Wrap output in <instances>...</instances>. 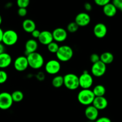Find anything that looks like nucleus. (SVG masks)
Here are the masks:
<instances>
[{
	"label": "nucleus",
	"mask_w": 122,
	"mask_h": 122,
	"mask_svg": "<svg viewBox=\"0 0 122 122\" xmlns=\"http://www.w3.org/2000/svg\"><path fill=\"white\" fill-rule=\"evenodd\" d=\"M95 97L92 91L90 89H82L79 92L77 98L80 104L88 106L92 105Z\"/></svg>",
	"instance_id": "nucleus-1"
},
{
	"label": "nucleus",
	"mask_w": 122,
	"mask_h": 122,
	"mask_svg": "<svg viewBox=\"0 0 122 122\" xmlns=\"http://www.w3.org/2000/svg\"><path fill=\"white\" fill-rule=\"evenodd\" d=\"M28 61L29 67L33 69H39L44 66V58L40 53L33 52L26 56Z\"/></svg>",
	"instance_id": "nucleus-2"
},
{
	"label": "nucleus",
	"mask_w": 122,
	"mask_h": 122,
	"mask_svg": "<svg viewBox=\"0 0 122 122\" xmlns=\"http://www.w3.org/2000/svg\"><path fill=\"white\" fill-rule=\"evenodd\" d=\"M56 54L59 61L67 62L72 58L73 56V50L72 48L69 45H61L60 46Z\"/></svg>",
	"instance_id": "nucleus-3"
},
{
	"label": "nucleus",
	"mask_w": 122,
	"mask_h": 122,
	"mask_svg": "<svg viewBox=\"0 0 122 122\" xmlns=\"http://www.w3.org/2000/svg\"><path fill=\"white\" fill-rule=\"evenodd\" d=\"M64 85L69 90H76L79 87V76L74 73H67L63 76Z\"/></svg>",
	"instance_id": "nucleus-4"
},
{
	"label": "nucleus",
	"mask_w": 122,
	"mask_h": 122,
	"mask_svg": "<svg viewBox=\"0 0 122 122\" xmlns=\"http://www.w3.org/2000/svg\"><path fill=\"white\" fill-rule=\"evenodd\" d=\"M19 35L14 30L9 29L4 32L2 42L7 46H13L18 41Z\"/></svg>",
	"instance_id": "nucleus-5"
},
{
	"label": "nucleus",
	"mask_w": 122,
	"mask_h": 122,
	"mask_svg": "<svg viewBox=\"0 0 122 122\" xmlns=\"http://www.w3.org/2000/svg\"><path fill=\"white\" fill-rule=\"evenodd\" d=\"M79 86L82 89H90L94 83L93 76L87 70H85L79 76Z\"/></svg>",
	"instance_id": "nucleus-6"
},
{
	"label": "nucleus",
	"mask_w": 122,
	"mask_h": 122,
	"mask_svg": "<svg viewBox=\"0 0 122 122\" xmlns=\"http://www.w3.org/2000/svg\"><path fill=\"white\" fill-rule=\"evenodd\" d=\"M11 95L7 92L0 93V109L7 110L10 108L13 104Z\"/></svg>",
	"instance_id": "nucleus-7"
},
{
	"label": "nucleus",
	"mask_w": 122,
	"mask_h": 122,
	"mask_svg": "<svg viewBox=\"0 0 122 122\" xmlns=\"http://www.w3.org/2000/svg\"><path fill=\"white\" fill-rule=\"evenodd\" d=\"M45 70L50 75H57L61 70L60 62L58 60L54 59L48 61L45 65Z\"/></svg>",
	"instance_id": "nucleus-8"
},
{
	"label": "nucleus",
	"mask_w": 122,
	"mask_h": 122,
	"mask_svg": "<svg viewBox=\"0 0 122 122\" xmlns=\"http://www.w3.org/2000/svg\"><path fill=\"white\" fill-rule=\"evenodd\" d=\"M107 70V65L101 61L92 64L91 67V73L92 76L96 77H102L106 73Z\"/></svg>",
	"instance_id": "nucleus-9"
},
{
	"label": "nucleus",
	"mask_w": 122,
	"mask_h": 122,
	"mask_svg": "<svg viewBox=\"0 0 122 122\" xmlns=\"http://www.w3.org/2000/svg\"><path fill=\"white\" fill-rule=\"evenodd\" d=\"M53 39L56 42H62L67 38V31L63 27L56 28L52 32Z\"/></svg>",
	"instance_id": "nucleus-10"
},
{
	"label": "nucleus",
	"mask_w": 122,
	"mask_h": 122,
	"mask_svg": "<svg viewBox=\"0 0 122 122\" xmlns=\"http://www.w3.org/2000/svg\"><path fill=\"white\" fill-rule=\"evenodd\" d=\"M14 69L18 71H24L29 67L28 61L26 56H19L17 57L14 61Z\"/></svg>",
	"instance_id": "nucleus-11"
},
{
	"label": "nucleus",
	"mask_w": 122,
	"mask_h": 122,
	"mask_svg": "<svg viewBox=\"0 0 122 122\" xmlns=\"http://www.w3.org/2000/svg\"><path fill=\"white\" fill-rule=\"evenodd\" d=\"M91 16L89 14L85 12H82L76 15L75 19V22L79 27H85L88 26L91 22Z\"/></svg>",
	"instance_id": "nucleus-12"
},
{
	"label": "nucleus",
	"mask_w": 122,
	"mask_h": 122,
	"mask_svg": "<svg viewBox=\"0 0 122 122\" xmlns=\"http://www.w3.org/2000/svg\"><path fill=\"white\" fill-rule=\"evenodd\" d=\"M93 32L95 37L98 39H102L107 35V27L105 24L102 23H98L94 26Z\"/></svg>",
	"instance_id": "nucleus-13"
},
{
	"label": "nucleus",
	"mask_w": 122,
	"mask_h": 122,
	"mask_svg": "<svg viewBox=\"0 0 122 122\" xmlns=\"http://www.w3.org/2000/svg\"><path fill=\"white\" fill-rule=\"evenodd\" d=\"M85 115L90 121H95L98 118L99 111L92 105L86 106L85 110Z\"/></svg>",
	"instance_id": "nucleus-14"
},
{
	"label": "nucleus",
	"mask_w": 122,
	"mask_h": 122,
	"mask_svg": "<svg viewBox=\"0 0 122 122\" xmlns=\"http://www.w3.org/2000/svg\"><path fill=\"white\" fill-rule=\"evenodd\" d=\"M40 44L44 45H48L54 41L52 32L48 30H43L41 32L40 35L38 39Z\"/></svg>",
	"instance_id": "nucleus-15"
},
{
	"label": "nucleus",
	"mask_w": 122,
	"mask_h": 122,
	"mask_svg": "<svg viewBox=\"0 0 122 122\" xmlns=\"http://www.w3.org/2000/svg\"><path fill=\"white\" fill-rule=\"evenodd\" d=\"M108 101L104 96L95 97L94 101L92 104V105L94 106L98 111L106 109L108 106Z\"/></svg>",
	"instance_id": "nucleus-16"
},
{
	"label": "nucleus",
	"mask_w": 122,
	"mask_h": 122,
	"mask_svg": "<svg viewBox=\"0 0 122 122\" xmlns=\"http://www.w3.org/2000/svg\"><path fill=\"white\" fill-rule=\"evenodd\" d=\"M38 48V43L35 39H30L25 43V54L26 56L33 52H36Z\"/></svg>",
	"instance_id": "nucleus-17"
},
{
	"label": "nucleus",
	"mask_w": 122,
	"mask_h": 122,
	"mask_svg": "<svg viewBox=\"0 0 122 122\" xmlns=\"http://www.w3.org/2000/svg\"><path fill=\"white\" fill-rule=\"evenodd\" d=\"M12 62V58L9 54L7 52L0 54V69H5L10 66Z\"/></svg>",
	"instance_id": "nucleus-18"
},
{
	"label": "nucleus",
	"mask_w": 122,
	"mask_h": 122,
	"mask_svg": "<svg viewBox=\"0 0 122 122\" xmlns=\"http://www.w3.org/2000/svg\"><path fill=\"white\" fill-rule=\"evenodd\" d=\"M103 7V13L105 15L108 17H113L114 15L116 14L117 11V9L116 8L115 6L113 5V3L107 4V5H104Z\"/></svg>",
	"instance_id": "nucleus-19"
},
{
	"label": "nucleus",
	"mask_w": 122,
	"mask_h": 122,
	"mask_svg": "<svg viewBox=\"0 0 122 122\" xmlns=\"http://www.w3.org/2000/svg\"><path fill=\"white\" fill-rule=\"evenodd\" d=\"M36 24L32 19H25L22 23V27L24 30L27 33H32L35 29H36Z\"/></svg>",
	"instance_id": "nucleus-20"
},
{
	"label": "nucleus",
	"mask_w": 122,
	"mask_h": 122,
	"mask_svg": "<svg viewBox=\"0 0 122 122\" xmlns=\"http://www.w3.org/2000/svg\"><path fill=\"white\" fill-rule=\"evenodd\" d=\"M100 61L106 65L112 63L114 61V56L110 52H104L100 56Z\"/></svg>",
	"instance_id": "nucleus-21"
},
{
	"label": "nucleus",
	"mask_w": 122,
	"mask_h": 122,
	"mask_svg": "<svg viewBox=\"0 0 122 122\" xmlns=\"http://www.w3.org/2000/svg\"><path fill=\"white\" fill-rule=\"evenodd\" d=\"M92 91L95 97H104L106 92V88L102 85H97L94 87V89Z\"/></svg>",
	"instance_id": "nucleus-22"
},
{
	"label": "nucleus",
	"mask_w": 122,
	"mask_h": 122,
	"mask_svg": "<svg viewBox=\"0 0 122 122\" xmlns=\"http://www.w3.org/2000/svg\"><path fill=\"white\" fill-rule=\"evenodd\" d=\"M52 85L56 88H61L64 85V79L63 76L60 75H57L54 76L52 80Z\"/></svg>",
	"instance_id": "nucleus-23"
},
{
	"label": "nucleus",
	"mask_w": 122,
	"mask_h": 122,
	"mask_svg": "<svg viewBox=\"0 0 122 122\" xmlns=\"http://www.w3.org/2000/svg\"><path fill=\"white\" fill-rule=\"evenodd\" d=\"M11 97L12 99H13V102H20L21 101H23L24 98V94L21 91H15L12 94H11Z\"/></svg>",
	"instance_id": "nucleus-24"
},
{
	"label": "nucleus",
	"mask_w": 122,
	"mask_h": 122,
	"mask_svg": "<svg viewBox=\"0 0 122 122\" xmlns=\"http://www.w3.org/2000/svg\"><path fill=\"white\" fill-rule=\"evenodd\" d=\"M59 47L60 46L58 45V44H57V42H56L55 41L52 42H51L50 44H49L48 45H47V49L48 50V51L52 54L57 53Z\"/></svg>",
	"instance_id": "nucleus-25"
},
{
	"label": "nucleus",
	"mask_w": 122,
	"mask_h": 122,
	"mask_svg": "<svg viewBox=\"0 0 122 122\" xmlns=\"http://www.w3.org/2000/svg\"><path fill=\"white\" fill-rule=\"evenodd\" d=\"M79 26L75 22V21H71V22L69 23L68 24L67 26V32L69 33H73L77 32L79 29Z\"/></svg>",
	"instance_id": "nucleus-26"
},
{
	"label": "nucleus",
	"mask_w": 122,
	"mask_h": 122,
	"mask_svg": "<svg viewBox=\"0 0 122 122\" xmlns=\"http://www.w3.org/2000/svg\"><path fill=\"white\" fill-rule=\"evenodd\" d=\"M16 3L19 8H27L30 4V0H17Z\"/></svg>",
	"instance_id": "nucleus-27"
},
{
	"label": "nucleus",
	"mask_w": 122,
	"mask_h": 122,
	"mask_svg": "<svg viewBox=\"0 0 122 122\" xmlns=\"http://www.w3.org/2000/svg\"><path fill=\"white\" fill-rule=\"evenodd\" d=\"M7 79H8V75L7 72L2 70H0V84H3L6 82Z\"/></svg>",
	"instance_id": "nucleus-28"
},
{
	"label": "nucleus",
	"mask_w": 122,
	"mask_h": 122,
	"mask_svg": "<svg viewBox=\"0 0 122 122\" xmlns=\"http://www.w3.org/2000/svg\"><path fill=\"white\" fill-rule=\"evenodd\" d=\"M90 61L92 64L97 63L100 60V57L98 54L93 53L90 56Z\"/></svg>",
	"instance_id": "nucleus-29"
},
{
	"label": "nucleus",
	"mask_w": 122,
	"mask_h": 122,
	"mask_svg": "<svg viewBox=\"0 0 122 122\" xmlns=\"http://www.w3.org/2000/svg\"><path fill=\"white\" fill-rule=\"evenodd\" d=\"M111 0H94V2L97 5L104 7V5H107V4L110 2Z\"/></svg>",
	"instance_id": "nucleus-30"
},
{
	"label": "nucleus",
	"mask_w": 122,
	"mask_h": 122,
	"mask_svg": "<svg viewBox=\"0 0 122 122\" xmlns=\"http://www.w3.org/2000/svg\"><path fill=\"white\" fill-rule=\"evenodd\" d=\"M27 8H19L17 10V14L20 17H23L27 15Z\"/></svg>",
	"instance_id": "nucleus-31"
},
{
	"label": "nucleus",
	"mask_w": 122,
	"mask_h": 122,
	"mask_svg": "<svg viewBox=\"0 0 122 122\" xmlns=\"http://www.w3.org/2000/svg\"><path fill=\"white\" fill-rule=\"evenodd\" d=\"M112 3L117 9L120 10L122 12V0H114V1H113Z\"/></svg>",
	"instance_id": "nucleus-32"
},
{
	"label": "nucleus",
	"mask_w": 122,
	"mask_h": 122,
	"mask_svg": "<svg viewBox=\"0 0 122 122\" xmlns=\"http://www.w3.org/2000/svg\"><path fill=\"white\" fill-rule=\"evenodd\" d=\"M40 33H41V31H39V30L36 29H35L31 33V35H32V36L33 37V39H38L39 35H40Z\"/></svg>",
	"instance_id": "nucleus-33"
},
{
	"label": "nucleus",
	"mask_w": 122,
	"mask_h": 122,
	"mask_svg": "<svg viewBox=\"0 0 122 122\" xmlns=\"http://www.w3.org/2000/svg\"><path fill=\"white\" fill-rule=\"evenodd\" d=\"M95 122H112V120L107 117H101L98 118Z\"/></svg>",
	"instance_id": "nucleus-34"
},
{
	"label": "nucleus",
	"mask_w": 122,
	"mask_h": 122,
	"mask_svg": "<svg viewBox=\"0 0 122 122\" xmlns=\"http://www.w3.org/2000/svg\"><path fill=\"white\" fill-rule=\"evenodd\" d=\"M84 8L87 11H90L92 9V6L91 4L89 2H85L84 4Z\"/></svg>",
	"instance_id": "nucleus-35"
},
{
	"label": "nucleus",
	"mask_w": 122,
	"mask_h": 122,
	"mask_svg": "<svg viewBox=\"0 0 122 122\" xmlns=\"http://www.w3.org/2000/svg\"><path fill=\"white\" fill-rule=\"evenodd\" d=\"M5 52V46L2 43L0 42V54Z\"/></svg>",
	"instance_id": "nucleus-36"
},
{
	"label": "nucleus",
	"mask_w": 122,
	"mask_h": 122,
	"mask_svg": "<svg viewBox=\"0 0 122 122\" xmlns=\"http://www.w3.org/2000/svg\"><path fill=\"white\" fill-rule=\"evenodd\" d=\"M4 31L2 30V29L0 27V42H2V36H3Z\"/></svg>",
	"instance_id": "nucleus-37"
},
{
	"label": "nucleus",
	"mask_w": 122,
	"mask_h": 122,
	"mask_svg": "<svg viewBox=\"0 0 122 122\" xmlns=\"http://www.w3.org/2000/svg\"><path fill=\"white\" fill-rule=\"evenodd\" d=\"M2 22V17H1V14H0V25H1Z\"/></svg>",
	"instance_id": "nucleus-38"
},
{
	"label": "nucleus",
	"mask_w": 122,
	"mask_h": 122,
	"mask_svg": "<svg viewBox=\"0 0 122 122\" xmlns=\"http://www.w3.org/2000/svg\"><path fill=\"white\" fill-rule=\"evenodd\" d=\"M87 122H95V121H90V120H89V121Z\"/></svg>",
	"instance_id": "nucleus-39"
},
{
	"label": "nucleus",
	"mask_w": 122,
	"mask_h": 122,
	"mask_svg": "<svg viewBox=\"0 0 122 122\" xmlns=\"http://www.w3.org/2000/svg\"><path fill=\"white\" fill-rule=\"evenodd\" d=\"M113 1H114V0H113Z\"/></svg>",
	"instance_id": "nucleus-40"
}]
</instances>
